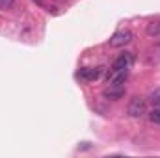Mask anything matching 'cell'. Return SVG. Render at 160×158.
Returning <instances> with one entry per match:
<instances>
[{
    "mask_svg": "<svg viewBox=\"0 0 160 158\" xmlns=\"http://www.w3.org/2000/svg\"><path fill=\"white\" fill-rule=\"evenodd\" d=\"M128 71L130 69H110L106 75L108 86H123L125 80L128 78Z\"/></svg>",
    "mask_w": 160,
    "mask_h": 158,
    "instance_id": "3957f363",
    "label": "cell"
},
{
    "mask_svg": "<svg viewBox=\"0 0 160 158\" xmlns=\"http://www.w3.org/2000/svg\"><path fill=\"white\" fill-rule=\"evenodd\" d=\"M15 0H0V9H11Z\"/></svg>",
    "mask_w": 160,
    "mask_h": 158,
    "instance_id": "9c48e42d",
    "label": "cell"
},
{
    "mask_svg": "<svg viewBox=\"0 0 160 158\" xmlns=\"http://www.w3.org/2000/svg\"><path fill=\"white\" fill-rule=\"evenodd\" d=\"M102 71H104V67H84V69L78 71L77 77H78L82 82H95V80L101 78Z\"/></svg>",
    "mask_w": 160,
    "mask_h": 158,
    "instance_id": "277c9868",
    "label": "cell"
},
{
    "mask_svg": "<svg viewBox=\"0 0 160 158\" xmlns=\"http://www.w3.org/2000/svg\"><path fill=\"white\" fill-rule=\"evenodd\" d=\"M132 63H134V54L132 52H123V54H119L116 58L112 69H130Z\"/></svg>",
    "mask_w": 160,
    "mask_h": 158,
    "instance_id": "5b68a950",
    "label": "cell"
},
{
    "mask_svg": "<svg viewBox=\"0 0 160 158\" xmlns=\"http://www.w3.org/2000/svg\"><path fill=\"white\" fill-rule=\"evenodd\" d=\"M125 93H127L125 86H110L102 91V97L108 99V101H119V99L125 97Z\"/></svg>",
    "mask_w": 160,
    "mask_h": 158,
    "instance_id": "8992f818",
    "label": "cell"
},
{
    "mask_svg": "<svg viewBox=\"0 0 160 158\" xmlns=\"http://www.w3.org/2000/svg\"><path fill=\"white\" fill-rule=\"evenodd\" d=\"M127 114L134 119L143 117L147 114V101L143 97H132L130 102H128V106H127Z\"/></svg>",
    "mask_w": 160,
    "mask_h": 158,
    "instance_id": "6da1fadb",
    "label": "cell"
},
{
    "mask_svg": "<svg viewBox=\"0 0 160 158\" xmlns=\"http://www.w3.org/2000/svg\"><path fill=\"white\" fill-rule=\"evenodd\" d=\"M145 32H147V36H151V37H160V21H151V22L145 26Z\"/></svg>",
    "mask_w": 160,
    "mask_h": 158,
    "instance_id": "52a82bcc",
    "label": "cell"
},
{
    "mask_svg": "<svg viewBox=\"0 0 160 158\" xmlns=\"http://www.w3.org/2000/svg\"><path fill=\"white\" fill-rule=\"evenodd\" d=\"M132 39H134V34H132L130 30H119V32H116V34L108 39V45H110L112 48H121V47L128 45Z\"/></svg>",
    "mask_w": 160,
    "mask_h": 158,
    "instance_id": "7a4b0ae2",
    "label": "cell"
},
{
    "mask_svg": "<svg viewBox=\"0 0 160 158\" xmlns=\"http://www.w3.org/2000/svg\"><path fill=\"white\" fill-rule=\"evenodd\" d=\"M34 2H36L38 6H43V0H34Z\"/></svg>",
    "mask_w": 160,
    "mask_h": 158,
    "instance_id": "30bf717a",
    "label": "cell"
},
{
    "mask_svg": "<svg viewBox=\"0 0 160 158\" xmlns=\"http://www.w3.org/2000/svg\"><path fill=\"white\" fill-rule=\"evenodd\" d=\"M149 101L153 102V106H160V89H153L149 93Z\"/></svg>",
    "mask_w": 160,
    "mask_h": 158,
    "instance_id": "ba28073f",
    "label": "cell"
}]
</instances>
